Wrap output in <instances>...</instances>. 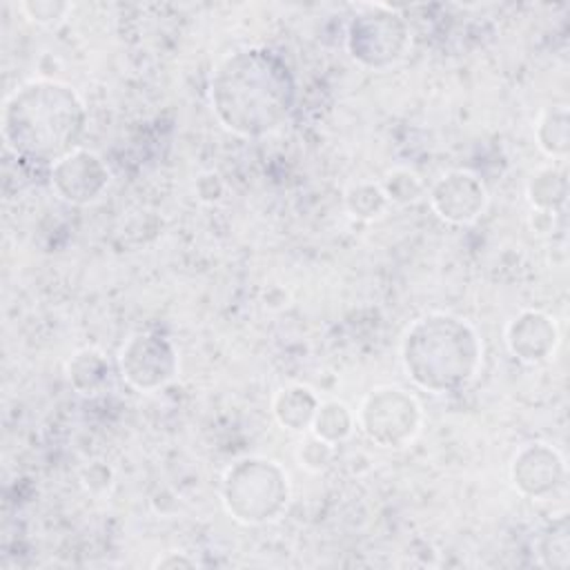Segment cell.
Here are the masks:
<instances>
[{"label":"cell","instance_id":"obj_14","mask_svg":"<svg viewBox=\"0 0 570 570\" xmlns=\"http://www.w3.org/2000/svg\"><path fill=\"white\" fill-rule=\"evenodd\" d=\"M107 372L109 365L96 350H80L69 361V379L73 387L82 394H96L98 387L105 383Z\"/></svg>","mask_w":570,"mask_h":570},{"label":"cell","instance_id":"obj_16","mask_svg":"<svg viewBox=\"0 0 570 570\" xmlns=\"http://www.w3.org/2000/svg\"><path fill=\"white\" fill-rule=\"evenodd\" d=\"M528 194L537 209L550 212L554 205L563 203L566 198V178L559 169L546 167L532 176L528 185Z\"/></svg>","mask_w":570,"mask_h":570},{"label":"cell","instance_id":"obj_21","mask_svg":"<svg viewBox=\"0 0 570 570\" xmlns=\"http://www.w3.org/2000/svg\"><path fill=\"white\" fill-rule=\"evenodd\" d=\"M156 566H160V568H167V566H194V561H189V559H158L156 561Z\"/></svg>","mask_w":570,"mask_h":570},{"label":"cell","instance_id":"obj_5","mask_svg":"<svg viewBox=\"0 0 570 570\" xmlns=\"http://www.w3.org/2000/svg\"><path fill=\"white\" fill-rule=\"evenodd\" d=\"M356 421L374 443L403 448L419 434L421 405L401 387H376L365 396Z\"/></svg>","mask_w":570,"mask_h":570},{"label":"cell","instance_id":"obj_20","mask_svg":"<svg viewBox=\"0 0 570 570\" xmlns=\"http://www.w3.org/2000/svg\"><path fill=\"white\" fill-rule=\"evenodd\" d=\"M332 456V443L318 439L316 434L312 439H307L305 443H301V450H298V459L303 461L305 468L309 470H321L327 465Z\"/></svg>","mask_w":570,"mask_h":570},{"label":"cell","instance_id":"obj_17","mask_svg":"<svg viewBox=\"0 0 570 570\" xmlns=\"http://www.w3.org/2000/svg\"><path fill=\"white\" fill-rule=\"evenodd\" d=\"M387 203V196L383 191L381 185H372V183H358L352 185L345 194V205L350 209L352 216L356 218H374L383 212Z\"/></svg>","mask_w":570,"mask_h":570},{"label":"cell","instance_id":"obj_6","mask_svg":"<svg viewBox=\"0 0 570 570\" xmlns=\"http://www.w3.org/2000/svg\"><path fill=\"white\" fill-rule=\"evenodd\" d=\"M370 13L356 16L347 31V45L356 60L367 67H387L396 62L407 47L403 20L385 7H370Z\"/></svg>","mask_w":570,"mask_h":570},{"label":"cell","instance_id":"obj_15","mask_svg":"<svg viewBox=\"0 0 570 570\" xmlns=\"http://www.w3.org/2000/svg\"><path fill=\"white\" fill-rule=\"evenodd\" d=\"M539 147L548 156H563L568 149V111L563 107L548 109L537 122Z\"/></svg>","mask_w":570,"mask_h":570},{"label":"cell","instance_id":"obj_9","mask_svg":"<svg viewBox=\"0 0 570 570\" xmlns=\"http://www.w3.org/2000/svg\"><path fill=\"white\" fill-rule=\"evenodd\" d=\"M436 214L450 223L463 225L474 220L485 207V187L470 171H450L441 176L430 194Z\"/></svg>","mask_w":570,"mask_h":570},{"label":"cell","instance_id":"obj_4","mask_svg":"<svg viewBox=\"0 0 570 570\" xmlns=\"http://www.w3.org/2000/svg\"><path fill=\"white\" fill-rule=\"evenodd\" d=\"M289 499L283 468L267 459H243L234 463L223 481V503L243 523H265L281 517Z\"/></svg>","mask_w":570,"mask_h":570},{"label":"cell","instance_id":"obj_1","mask_svg":"<svg viewBox=\"0 0 570 570\" xmlns=\"http://www.w3.org/2000/svg\"><path fill=\"white\" fill-rule=\"evenodd\" d=\"M212 107L220 122L243 136L278 129L296 98L285 60L269 49H245L225 58L212 76Z\"/></svg>","mask_w":570,"mask_h":570},{"label":"cell","instance_id":"obj_18","mask_svg":"<svg viewBox=\"0 0 570 570\" xmlns=\"http://www.w3.org/2000/svg\"><path fill=\"white\" fill-rule=\"evenodd\" d=\"M387 200H396V203H410L416 200L419 194L423 191V185L419 180L416 174L407 171V169H394L387 174L385 183L381 185Z\"/></svg>","mask_w":570,"mask_h":570},{"label":"cell","instance_id":"obj_7","mask_svg":"<svg viewBox=\"0 0 570 570\" xmlns=\"http://www.w3.org/2000/svg\"><path fill=\"white\" fill-rule=\"evenodd\" d=\"M120 372L136 390L149 392L169 383L178 372L174 345L154 334H136L120 350Z\"/></svg>","mask_w":570,"mask_h":570},{"label":"cell","instance_id":"obj_3","mask_svg":"<svg viewBox=\"0 0 570 570\" xmlns=\"http://www.w3.org/2000/svg\"><path fill=\"white\" fill-rule=\"evenodd\" d=\"M401 361L419 387L443 394L465 385L476 374L481 341L465 321L450 314H428L407 327Z\"/></svg>","mask_w":570,"mask_h":570},{"label":"cell","instance_id":"obj_10","mask_svg":"<svg viewBox=\"0 0 570 570\" xmlns=\"http://www.w3.org/2000/svg\"><path fill=\"white\" fill-rule=\"evenodd\" d=\"M563 461L546 443L525 445L512 461L514 485L534 499L548 497L561 483Z\"/></svg>","mask_w":570,"mask_h":570},{"label":"cell","instance_id":"obj_19","mask_svg":"<svg viewBox=\"0 0 570 570\" xmlns=\"http://www.w3.org/2000/svg\"><path fill=\"white\" fill-rule=\"evenodd\" d=\"M20 11L38 24H53L69 11V4H65V2H22Z\"/></svg>","mask_w":570,"mask_h":570},{"label":"cell","instance_id":"obj_13","mask_svg":"<svg viewBox=\"0 0 570 570\" xmlns=\"http://www.w3.org/2000/svg\"><path fill=\"white\" fill-rule=\"evenodd\" d=\"M354 423H356V416L347 410V405L338 401H327V403H318L312 428L318 439L334 445L336 441H343L352 432Z\"/></svg>","mask_w":570,"mask_h":570},{"label":"cell","instance_id":"obj_8","mask_svg":"<svg viewBox=\"0 0 570 570\" xmlns=\"http://www.w3.org/2000/svg\"><path fill=\"white\" fill-rule=\"evenodd\" d=\"M109 183V169L102 158L78 147L51 165V185L60 198L85 205L96 200Z\"/></svg>","mask_w":570,"mask_h":570},{"label":"cell","instance_id":"obj_11","mask_svg":"<svg viewBox=\"0 0 570 570\" xmlns=\"http://www.w3.org/2000/svg\"><path fill=\"white\" fill-rule=\"evenodd\" d=\"M505 341L510 352L528 363L543 361L557 343L554 323L541 312H521L508 325Z\"/></svg>","mask_w":570,"mask_h":570},{"label":"cell","instance_id":"obj_12","mask_svg":"<svg viewBox=\"0 0 570 570\" xmlns=\"http://www.w3.org/2000/svg\"><path fill=\"white\" fill-rule=\"evenodd\" d=\"M316 410L318 401L314 392L303 385L283 387L274 399V414L278 423L289 430H305L307 425H312Z\"/></svg>","mask_w":570,"mask_h":570},{"label":"cell","instance_id":"obj_2","mask_svg":"<svg viewBox=\"0 0 570 570\" xmlns=\"http://www.w3.org/2000/svg\"><path fill=\"white\" fill-rule=\"evenodd\" d=\"M80 96L56 80H29L11 91L2 107L4 145L31 163H58L80 147L85 134Z\"/></svg>","mask_w":570,"mask_h":570}]
</instances>
